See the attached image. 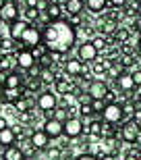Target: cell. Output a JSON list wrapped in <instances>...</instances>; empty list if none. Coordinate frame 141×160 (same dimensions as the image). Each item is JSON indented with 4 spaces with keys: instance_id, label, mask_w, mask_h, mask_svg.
Wrapping results in <instances>:
<instances>
[{
    "instance_id": "obj_27",
    "label": "cell",
    "mask_w": 141,
    "mask_h": 160,
    "mask_svg": "<svg viewBox=\"0 0 141 160\" xmlns=\"http://www.w3.org/2000/svg\"><path fill=\"white\" fill-rule=\"evenodd\" d=\"M12 108H15V112L17 114H21V112H27V110H31L33 108V100L31 98H21V100H17L15 104H12Z\"/></svg>"
},
{
    "instance_id": "obj_52",
    "label": "cell",
    "mask_w": 141,
    "mask_h": 160,
    "mask_svg": "<svg viewBox=\"0 0 141 160\" xmlns=\"http://www.w3.org/2000/svg\"><path fill=\"white\" fill-rule=\"evenodd\" d=\"M2 40H4V38H2V36H0V46H2Z\"/></svg>"
},
{
    "instance_id": "obj_38",
    "label": "cell",
    "mask_w": 141,
    "mask_h": 160,
    "mask_svg": "<svg viewBox=\"0 0 141 160\" xmlns=\"http://www.w3.org/2000/svg\"><path fill=\"white\" fill-rule=\"evenodd\" d=\"M120 54H123V56H135V46H133L131 42L120 44Z\"/></svg>"
},
{
    "instance_id": "obj_26",
    "label": "cell",
    "mask_w": 141,
    "mask_h": 160,
    "mask_svg": "<svg viewBox=\"0 0 141 160\" xmlns=\"http://www.w3.org/2000/svg\"><path fill=\"white\" fill-rule=\"evenodd\" d=\"M2 160H25V156H23V152H21V148L15 143V146H8V148H6Z\"/></svg>"
},
{
    "instance_id": "obj_22",
    "label": "cell",
    "mask_w": 141,
    "mask_h": 160,
    "mask_svg": "<svg viewBox=\"0 0 141 160\" xmlns=\"http://www.w3.org/2000/svg\"><path fill=\"white\" fill-rule=\"evenodd\" d=\"M46 12H48V17H50V21H60V19L66 17V15H65V8H62V6H58L56 2H50Z\"/></svg>"
},
{
    "instance_id": "obj_29",
    "label": "cell",
    "mask_w": 141,
    "mask_h": 160,
    "mask_svg": "<svg viewBox=\"0 0 141 160\" xmlns=\"http://www.w3.org/2000/svg\"><path fill=\"white\" fill-rule=\"evenodd\" d=\"M104 127H106V123L104 121H91L89 123V131H91V137H104Z\"/></svg>"
},
{
    "instance_id": "obj_41",
    "label": "cell",
    "mask_w": 141,
    "mask_h": 160,
    "mask_svg": "<svg viewBox=\"0 0 141 160\" xmlns=\"http://www.w3.org/2000/svg\"><path fill=\"white\" fill-rule=\"evenodd\" d=\"M131 77H133L137 88H141V69H133V71H131Z\"/></svg>"
},
{
    "instance_id": "obj_51",
    "label": "cell",
    "mask_w": 141,
    "mask_h": 160,
    "mask_svg": "<svg viewBox=\"0 0 141 160\" xmlns=\"http://www.w3.org/2000/svg\"><path fill=\"white\" fill-rule=\"evenodd\" d=\"M4 4H6V0H0V8H2Z\"/></svg>"
},
{
    "instance_id": "obj_16",
    "label": "cell",
    "mask_w": 141,
    "mask_h": 160,
    "mask_svg": "<svg viewBox=\"0 0 141 160\" xmlns=\"http://www.w3.org/2000/svg\"><path fill=\"white\" fill-rule=\"evenodd\" d=\"M29 27V23L27 21H23V19H19V21H15V23L8 25V38H12V40L21 42V38H23L25 29Z\"/></svg>"
},
{
    "instance_id": "obj_9",
    "label": "cell",
    "mask_w": 141,
    "mask_h": 160,
    "mask_svg": "<svg viewBox=\"0 0 141 160\" xmlns=\"http://www.w3.org/2000/svg\"><path fill=\"white\" fill-rule=\"evenodd\" d=\"M83 135V121L81 117H70L65 123V137L66 139H77Z\"/></svg>"
},
{
    "instance_id": "obj_42",
    "label": "cell",
    "mask_w": 141,
    "mask_h": 160,
    "mask_svg": "<svg viewBox=\"0 0 141 160\" xmlns=\"http://www.w3.org/2000/svg\"><path fill=\"white\" fill-rule=\"evenodd\" d=\"M75 160H100V158H98V156H94V154H89V152H85V154L77 156Z\"/></svg>"
},
{
    "instance_id": "obj_25",
    "label": "cell",
    "mask_w": 141,
    "mask_h": 160,
    "mask_svg": "<svg viewBox=\"0 0 141 160\" xmlns=\"http://www.w3.org/2000/svg\"><path fill=\"white\" fill-rule=\"evenodd\" d=\"M73 117V108L70 106H56V110H54V119L56 121H60V123H66V121Z\"/></svg>"
},
{
    "instance_id": "obj_53",
    "label": "cell",
    "mask_w": 141,
    "mask_h": 160,
    "mask_svg": "<svg viewBox=\"0 0 141 160\" xmlns=\"http://www.w3.org/2000/svg\"><path fill=\"white\" fill-rule=\"evenodd\" d=\"M0 102H2V89H0Z\"/></svg>"
},
{
    "instance_id": "obj_21",
    "label": "cell",
    "mask_w": 141,
    "mask_h": 160,
    "mask_svg": "<svg viewBox=\"0 0 141 160\" xmlns=\"http://www.w3.org/2000/svg\"><path fill=\"white\" fill-rule=\"evenodd\" d=\"M0 143H2L4 148H8V146H15V143H17V135H15L12 127H6V129L0 131Z\"/></svg>"
},
{
    "instance_id": "obj_30",
    "label": "cell",
    "mask_w": 141,
    "mask_h": 160,
    "mask_svg": "<svg viewBox=\"0 0 141 160\" xmlns=\"http://www.w3.org/2000/svg\"><path fill=\"white\" fill-rule=\"evenodd\" d=\"M62 156H65V152H62L60 146H52V148L46 150V158L48 160H62Z\"/></svg>"
},
{
    "instance_id": "obj_1",
    "label": "cell",
    "mask_w": 141,
    "mask_h": 160,
    "mask_svg": "<svg viewBox=\"0 0 141 160\" xmlns=\"http://www.w3.org/2000/svg\"><path fill=\"white\" fill-rule=\"evenodd\" d=\"M75 42H77V31L66 19L50 21L44 27V44L48 50H58V52L66 54L75 46Z\"/></svg>"
},
{
    "instance_id": "obj_14",
    "label": "cell",
    "mask_w": 141,
    "mask_h": 160,
    "mask_svg": "<svg viewBox=\"0 0 141 160\" xmlns=\"http://www.w3.org/2000/svg\"><path fill=\"white\" fill-rule=\"evenodd\" d=\"M114 88L120 89V92H124V94H133L137 85H135V81H133V77H131V73L127 71V73H123L118 79H114Z\"/></svg>"
},
{
    "instance_id": "obj_58",
    "label": "cell",
    "mask_w": 141,
    "mask_h": 160,
    "mask_svg": "<svg viewBox=\"0 0 141 160\" xmlns=\"http://www.w3.org/2000/svg\"><path fill=\"white\" fill-rule=\"evenodd\" d=\"M139 2H141V0H139Z\"/></svg>"
},
{
    "instance_id": "obj_50",
    "label": "cell",
    "mask_w": 141,
    "mask_h": 160,
    "mask_svg": "<svg viewBox=\"0 0 141 160\" xmlns=\"http://www.w3.org/2000/svg\"><path fill=\"white\" fill-rule=\"evenodd\" d=\"M137 52H139V56H141V38H139V42H137Z\"/></svg>"
},
{
    "instance_id": "obj_34",
    "label": "cell",
    "mask_w": 141,
    "mask_h": 160,
    "mask_svg": "<svg viewBox=\"0 0 141 160\" xmlns=\"http://www.w3.org/2000/svg\"><path fill=\"white\" fill-rule=\"evenodd\" d=\"M48 52H50V50L46 48V44H37L35 48H31V54H33V58H35V60H41Z\"/></svg>"
},
{
    "instance_id": "obj_28",
    "label": "cell",
    "mask_w": 141,
    "mask_h": 160,
    "mask_svg": "<svg viewBox=\"0 0 141 160\" xmlns=\"http://www.w3.org/2000/svg\"><path fill=\"white\" fill-rule=\"evenodd\" d=\"M12 67H17V65H15V56H12V54L2 52V54H0V71L11 73V69H12Z\"/></svg>"
},
{
    "instance_id": "obj_44",
    "label": "cell",
    "mask_w": 141,
    "mask_h": 160,
    "mask_svg": "<svg viewBox=\"0 0 141 160\" xmlns=\"http://www.w3.org/2000/svg\"><path fill=\"white\" fill-rule=\"evenodd\" d=\"M100 160H118V156L116 154H102Z\"/></svg>"
},
{
    "instance_id": "obj_13",
    "label": "cell",
    "mask_w": 141,
    "mask_h": 160,
    "mask_svg": "<svg viewBox=\"0 0 141 160\" xmlns=\"http://www.w3.org/2000/svg\"><path fill=\"white\" fill-rule=\"evenodd\" d=\"M73 88H75V83H73V79L69 77V75H58V79L54 81V92L60 96H69L70 92H73Z\"/></svg>"
},
{
    "instance_id": "obj_24",
    "label": "cell",
    "mask_w": 141,
    "mask_h": 160,
    "mask_svg": "<svg viewBox=\"0 0 141 160\" xmlns=\"http://www.w3.org/2000/svg\"><path fill=\"white\" fill-rule=\"evenodd\" d=\"M40 79H41V83H44V88H46V85H54V81L58 79V73L54 71V67L52 69H41Z\"/></svg>"
},
{
    "instance_id": "obj_10",
    "label": "cell",
    "mask_w": 141,
    "mask_h": 160,
    "mask_svg": "<svg viewBox=\"0 0 141 160\" xmlns=\"http://www.w3.org/2000/svg\"><path fill=\"white\" fill-rule=\"evenodd\" d=\"M108 83L104 79H91V83L87 85V94L91 96V100H104L108 94Z\"/></svg>"
},
{
    "instance_id": "obj_23",
    "label": "cell",
    "mask_w": 141,
    "mask_h": 160,
    "mask_svg": "<svg viewBox=\"0 0 141 160\" xmlns=\"http://www.w3.org/2000/svg\"><path fill=\"white\" fill-rule=\"evenodd\" d=\"M85 11V0H70L65 6V15H81Z\"/></svg>"
},
{
    "instance_id": "obj_36",
    "label": "cell",
    "mask_w": 141,
    "mask_h": 160,
    "mask_svg": "<svg viewBox=\"0 0 141 160\" xmlns=\"http://www.w3.org/2000/svg\"><path fill=\"white\" fill-rule=\"evenodd\" d=\"M65 19L73 25V27H75V29H77V27H83V23H85V19H83L81 15H66Z\"/></svg>"
},
{
    "instance_id": "obj_18",
    "label": "cell",
    "mask_w": 141,
    "mask_h": 160,
    "mask_svg": "<svg viewBox=\"0 0 141 160\" xmlns=\"http://www.w3.org/2000/svg\"><path fill=\"white\" fill-rule=\"evenodd\" d=\"M25 94L23 88H12V89H2V102L4 104H15L17 100H21Z\"/></svg>"
},
{
    "instance_id": "obj_47",
    "label": "cell",
    "mask_w": 141,
    "mask_h": 160,
    "mask_svg": "<svg viewBox=\"0 0 141 160\" xmlns=\"http://www.w3.org/2000/svg\"><path fill=\"white\" fill-rule=\"evenodd\" d=\"M135 146H139V148H141V129H139V135H137V139H135Z\"/></svg>"
},
{
    "instance_id": "obj_54",
    "label": "cell",
    "mask_w": 141,
    "mask_h": 160,
    "mask_svg": "<svg viewBox=\"0 0 141 160\" xmlns=\"http://www.w3.org/2000/svg\"><path fill=\"white\" fill-rule=\"evenodd\" d=\"M139 160H141V148H139Z\"/></svg>"
},
{
    "instance_id": "obj_33",
    "label": "cell",
    "mask_w": 141,
    "mask_h": 160,
    "mask_svg": "<svg viewBox=\"0 0 141 160\" xmlns=\"http://www.w3.org/2000/svg\"><path fill=\"white\" fill-rule=\"evenodd\" d=\"M131 38V31L127 29V27H118L116 31H114V40L118 42V44H124V42H129Z\"/></svg>"
},
{
    "instance_id": "obj_2",
    "label": "cell",
    "mask_w": 141,
    "mask_h": 160,
    "mask_svg": "<svg viewBox=\"0 0 141 160\" xmlns=\"http://www.w3.org/2000/svg\"><path fill=\"white\" fill-rule=\"evenodd\" d=\"M102 121L108 125H123L124 112H123V104L120 102H112L106 104V108L102 110Z\"/></svg>"
},
{
    "instance_id": "obj_55",
    "label": "cell",
    "mask_w": 141,
    "mask_h": 160,
    "mask_svg": "<svg viewBox=\"0 0 141 160\" xmlns=\"http://www.w3.org/2000/svg\"><path fill=\"white\" fill-rule=\"evenodd\" d=\"M0 25H2V19H0Z\"/></svg>"
},
{
    "instance_id": "obj_15",
    "label": "cell",
    "mask_w": 141,
    "mask_h": 160,
    "mask_svg": "<svg viewBox=\"0 0 141 160\" xmlns=\"http://www.w3.org/2000/svg\"><path fill=\"white\" fill-rule=\"evenodd\" d=\"M29 139H31V143H33L40 152H41V150H48V148H50V142H52L44 129H33V133H31Z\"/></svg>"
},
{
    "instance_id": "obj_45",
    "label": "cell",
    "mask_w": 141,
    "mask_h": 160,
    "mask_svg": "<svg viewBox=\"0 0 141 160\" xmlns=\"http://www.w3.org/2000/svg\"><path fill=\"white\" fill-rule=\"evenodd\" d=\"M135 31L141 36V17H137V19H135Z\"/></svg>"
},
{
    "instance_id": "obj_3",
    "label": "cell",
    "mask_w": 141,
    "mask_h": 160,
    "mask_svg": "<svg viewBox=\"0 0 141 160\" xmlns=\"http://www.w3.org/2000/svg\"><path fill=\"white\" fill-rule=\"evenodd\" d=\"M21 44H23V48H27V50L35 48L37 44H44V31L35 23H29V27L25 29L23 38H21Z\"/></svg>"
},
{
    "instance_id": "obj_39",
    "label": "cell",
    "mask_w": 141,
    "mask_h": 160,
    "mask_svg": "<svg viewBox=\"0 0 141 160\" xmlns=\"http://www.w3.org/2000/svg\"><path fill=\"white\" fill-rule=\"evenodd\" d=\"M91 108L95 114H102V110L106 108V100H91Z\"/></svg>"
},
{
    "instance_id": "obj_12",
    "label": "cell",
    "mask_w": 141,
    "mask_h": 160,
    "mask_svg": "<svg viewBox=\"0 0 141 160\" xmlns=\"http://www.w3.org/2000/svg\"><path fill=\"white\" fill-rule=\"evenodd\" d=\"M83 71H85V67H83V62L79 58H69L62 65V73L65 75H69L70 79H75V77H79V75H83Z\"/></svg>"
},
{
    "instance_id": "obj_32",
    "label": "cell",
    "mask_w": 141,
    "mask_h": 160,
    "mask_svg": "<svg viewBox=\"0 0 141 160\" xmlns=\"http://www.w3.org/2000/svg\"><path fill=\"white\" fill-rule=\"evenodd\" d=\"M37 19H40V11H37V8H23V21L35 23Z\"/></svg>"
},
{
    "instance_id": "obj_40",
    "label": "cell",
    "mask_w": 141,
    "mask_h": 160,
    "mask_svg": "<svg viewBox=\"0 0 141 160\" xmlns=\"http://www.w3.org/2000/svg\"><path fill=\"white\" fill-rule=\"evenodd\" d=\"M108 4L112 8H124V6L129 4V0H108Z\"/></svg>"
},
{
    "instance_id": "obj_57",
    "label": "cell",
    "mask_w": 141,
    "mask_h": 160,
    "mask_svg": "<svg viewBox=\"0 0 141 160\" xmlns=\"http://www.w3.org/2000/svg\"><path fill=\"white\" fill-rule=\"evenodd\" d=\"M25 160H29V158H25Z\"/></svg>"
},
{
    "instance_id": "obj_48",
    "label": "cell",
    "mask_w": 141,
    "mask_h": 160,
    "mask_svg": "<svg viewBox=\"0 0 141 160\" xmlns=\"http://www.w3.org/2000/svg\"><path fill=\"white\" fill-rule=\"evenodd\" d=\"M4 152H6V148H4V146H2V143H0V158L4 156Z\"/></svg>"
},
{
    "instance_id": "obj_7",
    "label": "cell",
    "mask_w": 141,
    "mask_h": 160,
    "mask_svg": "<svg viewBox=\"0 0 141 160\" xmlns=\"http://www.w3.org/2000/svg\"><path fill=\"white\" fill-rule=\"evenodd\" d=\"M0 19H2V23H8V25L21 19V11H19L17 0H6V4L0 8Z\"/></svg>"
},
{
    "instance_id": "obj_35",
    "label": "cell",
    "mask_w": 141,
    "mask_h": 160,
    "mask_svg": "<svg viewBox=\"0 0 141 160\" xmlns=\"http://www.w3.org/2000/svg\"><path fill=\"white\" fill-rule=\"evenodd\" d=\"M91 42H94V46L98 48V52H102V50H108V38H106V36H95Z\"/></svg>"
},
{
    "instance_id": "obj_8",
    "label": "cell",
    "mask_w": 141,
    "mask_h": 160,
    "mask_svg": "<svg viewBox=\"0 0 141 160\" xmlns=\"http://www.w3.org/2000/svg\"><path fill=\"white\" fill-rule=\"evenodd\" d=\"M139 129H141V125H137L133 119L124 121V123L120 125V139H123L124 143H135L137 135H139Z\"/></svg>"
},
{
    "instance_id": "obj_31",
    "label": "cell",
    "mask_w": 141,
    "mask_h": 160,
    "mask_svg": "<svg viewBox=\"0 0 141 160\" xmlns=\"http://www.w3.org/2000/svg\"><path fill=\"white\" fill-rule=\"evenodd\" d=\"M48 56H50V60H52V65H65L66 60H69V58H66V54L58 52V50H50Z\"/></svg>"
},
{
    "instance_id": "obj_19",
    "label": "cell",
    "mask_w": 141,
    "mask_h": 160,
    "mask_svg": "<svg viewBox=\"0 0 141 160\" xmlns=\"http://www.w3.org/2000/svg\"><path fill=\"white\" fill-rule=\"evenodd\" d=\"M17 146L21 148V152H23L25 158H29V160H33V158H35V154L40 152V150H37L33 143H31V139H19Z\"/></svg>"
},
{
    "instance_id": "obj_5",
    "label": "cell",
    "mask_w": 141,
    "mask_h": 160,
    "mask_svg": "<svg viewBox=\"0 0 141 160\" xmlns=\"http://www.w3.org/2000/svg\"><path fill=\"white\" fill-rule=\"evenodd\" d=\"M98 56H100V52H98V48L94 46L91 40H85L77 48V58L81 60V62H95Z\"/></svg>"
},
{
    "instance_id": "obj_4",
    "label": "cell",
    "mask_w": 141,
    "mask_h": 160,
    "mask_svg": "<svg viewBox=\"0 0 141 160\" xmlns=\"http://www.w3.org/2000/svg\"><path fill=\"white\" fill-rule=\"evenodd\" d=\"M35 106H37V110H40V112L54 110V108L58 106L56 92H52V89H44L41 94H37V98H35Z\"/></svg>"
},
{
    "instance_id": "obj_11",
    "label": "cell",
    "mask_w": 141,
    "mask_h": 160,
    "mask_svg": "<svg viewBox=\"0 0 141 160\" xmlns=\"http://www.w3.org/2000/svg\"><path fill=\"white\" fill-rule=\"evenodd\" d=\"M41 129L48 133L50 139H58V137L65 135V123H60V121H56V119L44 121V127H41Z\"/></svg>"
},
{
    "instance_id": "obj_43",
    "label": "cell",
    "mask_w": 141,
    "mask_h": 160,
    "mask_svg": "<svg viewBox=\"0 0 141 160\" xmlns=\"http://www.w3.org/2000/svg\"><path fill=\"white\" fill-rule=\"evenodd\" d=\"M25 2V8H37V4H40V0H23Z\"/></svg>"
},
{
    "instance_id": "obj_20",
    "label": "cell",
    "mask_w": 141,
    "mask_h": 160,
    "mask_svg": "<svg viewBox=\"0 0 141 160\" xmlns=\"http://www.w3.org/2000/svg\"><path fill=\"white\" fill-rule=\"evenodd\" d=\"M106 6H108V0H85V8H87L91 15H104Z\"/></svg>"
},
{
    "instance_id": "obj_6",
    "label": "cell",
    "mask_w": 141,
    "mask_h": 160,
    "mask_svg": "<svg viewBox=\"0 0 141 160\" xmlns=\"http://www.w3.org/2000/svg\"><path fill=\"white\" fill-rule=\"evenodd\" d=\"M12 56H15V65H17L19 71H29L31 67L37 65V60L33 58V54H31V50H27V48H23V50H17V52H12Z\"/></svg>"
},
{
    "instance_id": "obj_37",
    "label": "cell",
    "mask_w": 141,
    "mask_h": 160,
    "mask_svg": "<svg viewBox=\"0 0 141 160\" xmlns=\"http://www.w3.org/2000/svg\"><path fill=\"white\" fill-rule=\"evenodd\" d=\"M79 114H81V119H89V117H94V108L91 104H79Z\"/></svg>"
},
{
    "instance_id": "obj_56",
    "label": "cell",
    "mask_w": 141,
    "mask_h": 160,
    "mask_svg": "<svg viewBox=\"0 0 141 160\" xmlns=\"http://www.w3.org/2000/svg\"><path fill=\"white\" fill-rule=\"evenodd\" d=\"M41 160H48V158H41Z\"/></svg>"
},
{
    "instance_id": "obj_46",
    "label": "cell",
    "mask_w": 141,
    "mask_h": 160,
    "mask_svg": "<svg viewBox=\"0 0 141 160\" xmlns=\"http://www.w3.org/2000/svg\"><path fill=\"white\" fill-rule=\"evenodd\" d=\"M50 2H56V4H58V6H62V8H65V6L69 4L70 0H50Z\"/></svg>"
},
{
    "instance_id": "obj_17",
    "label": "cell",
    "mask_w": 141,
    "mask_h": 160,
    "mask_svg": "<svg viewBox=\"0 0 141 160\" xmlns=\"http://www.w3.org/2000/svg\"><path fill=\"white\" fill-rule=\"evenodd\" d=\"M23 85H25V77H21V73H19V71H11V73H6V79H4L2 89L23 88Z\"/></svg>"
},
{
    "instance_id": "obj_49",
    "label": "cell",
    "mask_w": 141,
    "mask_h": 160,
    "mask_svg": "<svg viewBox=\"0 0 141 160\" xmlns=\"http://www.w3.org/2000/svg\"><path fill=\"white\" fill-rule=\"evenodd\" d=\"M135 104H137V108H141V94L137 96V100H135Z\"/></svg>"
}]
</instances>
